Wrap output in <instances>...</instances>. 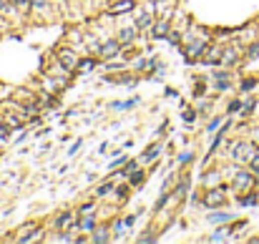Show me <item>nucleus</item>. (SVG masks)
I'll return each instance as SVG.
<instances>
[{
  "mask_svg": "<svg viewBox=\"0 0 259 244\" xmlns=\"http://www.w3.org/2000/svg\"><path fill=\"white\" fill-rule=\"evenodd\" d=\"M118 48H121V43H118V41H108V43L101 48V56H103V58H113V56L118 53Z\"/></svg>",
  "mask_w": 259,
  "mask_h": 244,
  "instance_id": "39448f33",
  "label": "nucleus"
},
{
  "mask_svg": "<svg viewBox=\"0 0 259 244\" xmlns=\"http://www.w3.org/2000/svg\"><path fill=\"white\" fill-rule=\"evenodd\" d=\"M58 61L63 63V68H76V66H78L76 53H73V51H68V48H63V51L58 53Z\"/></svg>",
  "mask_w": 259,
  "mask_h": 244,
  "instance_id": "20e7f679",
  "label": "nucleus"
},
{
  "mask_svg": "<svg viewBox=\"0 0 259 244\" xmlns=\"http://www.w3.org/2000/svg\"><path fill=\"white\" fill-rule=\"evenodd\" d=\"M134 36H136V33H134V28H123V31L118 33V43H131V41H134Z\"/></svg>",
  "mask_w": 259,
  "mask_h": 244,
  "instance_id": "1a4fd4ad",
  "label": "nucleus"
},
{
  "mask_svg": "<svg viewBox=\"0 0 259 244\" xmlns=\"http://www.w3.org/2000/svg\"><path fill=\"white\" fill-rule=\"evenodd\" d=\"M134 171H136V161H131V164L126 166V171H123V174H134Z\"/></svg>",
  "mask_w": 259,
  "mask_h": 244,
  "instance_id": "aec40b11",
  "label": "nucleus"
},
{
  "mask_svg": "<svg viewBox=\"0 0 259 244\" xmlns=\"http://www.w3.org/2000/svg\"><path fill=\"white\" fill-rule=\"evenodd\" d=\"M108 191H111V181H106V184H101V186L96 189V194H98V196H103V194H108Z\"/></svg>",
  "mask_w": 259,
  "mask_h": 244,
  "instance_id": "dca6fc26",
  "label": "nucleus"
},
{
  "mask_svg": "<svg viewBox=\"0 0 259 244\" xmlns=\"http://www.w3.org/2000/svg\"><path fill=\"white\" fill-rule=\"evenodd\" d=\"M159 151H161V146H151V149H149V154H146V156H144V159H146V161H149V159H154V156H156V154H159Z\"/></svg>",
  "mask_w": 259,
  "mask_h": 244,
  "instance_id": "f3484780",
  "label": "nucleus"
},
{
  "mask_svg": "<svg viewBox=\"0 0 259 244\" xmlns=\"http://www.w3.org/2000/svg\"><path fill=\"white\" fill-rule=\"evenodd\" d=\"M81 229H83V231H91V229H93V216H91V214L81 221Z\"/></svg>",
  "mask_w": 259,
  "mask_h": 244,
  "instance_id": "4468645a",
  "label": "nucleus"
},
{
  "mask_svg": "<svg viewBox=\"0 0 259 244\" xmlns=\"http://www.w3.org/2000/svg\"><path fill=\"white\" fill-rule=\"evenodd\" d=\"M93 66H96V61H83V63H78V66H76V68H78V71H81V73H86V71H91V68H93Z\"/></svg>",
  "mask_w": 259,
  "mask_h": 244,
  "instance_id": "ddd939ff",
  "label": "nucleus"
},
{
  "mask_svg": "<svg viewBox=\"0 0 259 244\" xmlns=\"http://www.w3.org/2000/svg\"><path fill=\"white\" fill-rule=\"evenodd\" d=\"M73 221H76V214H73V211H66L63 216H58V229L68 231V229L73 226Z\"/></svg>",
  "mask_w": 259,
  "mask_h": 244,
  "instance_id": "423d86ee",
  "label": "nucleus"
},
{
  "mask_svg": "<svg viewBox=\"0 0 259 244\" xmlns=\"http://www.w3.org/2000/svg\"><path fill=\"white\" fill-rule=\"evenodd\" d=\"M239 58V48H226V53L221 56V63H234Z\"/></svg>",
  "mask_w": 259,
  "mask_h": 244,
  "instance_id": "6e6552de",
  "label": "nucleus"
},
{
  "mask_svg": "<svg viewBox=\"0 0 259 244\" xmlns=\"http://www.w3.org/2000/svg\"><path fill=\"white\" fill-rule=\"evenodd\" d=\"M166 31H169V28H166V23H159V26H156V31H154V36H164Z\"/></svg>",
  "mask_w": 259,
  "mask_h": 244,
  "instance_id": "a211bd4d",
  "label": "nucleus"
},
{
  "mask_svg": "<svg viewBox=\"0 0 259 244\" xmlns=\"http://www.w3.org/2000/svg\"><path fill=\"white\" fill-rule=\"evenodd\" d=\"M249 56L256 58V56H259V46H251V48H249Z\"/></svg>",
  "mask_w": 259,
  "mask_h": 244,
  "instance_id": "412c9836",
  "label": "nucleus"
},
{
  "mask_svg": "<svg viewBox=\"0 0 259 244\" xmlns=\"http://www.w3.org/2000/svg\"><path fill=\"white\" fill-rule=\"evenodd\" d=\"M249 166H251V174H254V179L259 181V154H256L251 161H249Z\"/></svg>",
  "mask_w": 259,
  "mask_h": 244,
  "instance_id": "9b49d317",
  "label": "nucleus"
},
{
  "mask_svg": "<svg viewBox=\"0 0 259 244\" xmlns=\"http://www.w3.org/2000/svg\"><path fill=\"white\" fill-rule=\"evenodd\" d=\"M141 179H144V174H141V171H134V174H131V184H139Z\"/></svg>",
  "mask_w": 259,
  "mask_h": 244,
  "instance_id": "6ab92c4d",
  "label": "nucleus"
},
{
  "mask_svg": "<svg viewBox=\"0 0 259 244\" xmlns=\"http://www.w3.org/2000/svg\"><path fill=\"white\" fill-rule=\"evenodd\" d=\"M36 229V221H31V224H26L23 229H21V239H28L31 236V231Z\"/></svg>",
  "mask_w": 259,
  "mask_h": 244,
  "instance_id": "f8f14e48",
  "label": "nucleus"
},
{
  "mask_svg": "<svg viewBox=\"0 0 259 244\" xmlns=\"http://www.w3.org/2000/svg\"><path fill=\"white\" fill-rule=\"evenodd\" d=\"M216 179H219V174H209V176H206V184H214Z\"/></svg>",
  "mask_w": 259,
  "mask_h": 244,
  "instance_id": "4be33fe9",
  "label": "nucleus"
},
{
  "mask_svg": "<svg viewBox=\"0 0 259 244\" xmlns=\"http://www.w3.org/2000/svg\"><path fill=\"white\" fill-rule=\"evenodd\" d=\"M221 56H224V53H221L219 48H209V53L204 56V63H219Z\"/></svg>",
  "mask_w": 259,
  "mask_h": 244,
  "instance_id": "0eeeda50",
  "label": "nucleus"
},
{
  "mask_svg": "<svg viewBox=\"0 0 259 244\" xmlns=\"http://www.w3.org/2000/svg\"><path fill=\"white\" fill-rule=\"evenodd\" d=\"M131 8H134L131 0H123V3H116V6H113V13H123V11H131Z\"/></svg>",
  "mask_w": 259,
  "mask_h": 244,
  "instance_id": "9d476101",
  "label": "nucleus"
},
{
  "mask_svg": "<svg viewBox=\"0 0 259 244\" xmlns=\"http://www.w3.org/2000/svg\"><path fill=\"white\" fill-rule=\"evenodd\" d=\"M256 154H259V151H256L251 144H236V154H234V159H236V161H246V164H249Z\"/></svg>",
  "mask_w": 259,
  "mask_h": 244,
  "instance_id": "f03ea898",
  "label": "nucleus"
},
{
  "mask_svg": "<svg viewBox=\"0 0 259 244\" xmlns=\"http://www.w3.org/2000/svg\"><path fill=\"white\" fill-rule=\"evenodd\" d=\"M201 201H204V206H221L224 204V189H209Z\"/></svg>",
  "mask_w": 259,
  "mask_h": 244,
  "instance_id": "7ed1b4c3",
  "label": "nucleus"
},
{
  "mask_svg": "<svg viewBox=\"0 0 259 244\" xmlns=\"http://www.w3.org/2000/svg\"><path fill=\"white\" fill-rule=\"evenodd\" d=\"M136 21H139L141 28H149V26H151V18H149V16H136Z\"/></svg>",
  "mask_w": 259,
  "mask_h": 244,
  "instance_id": "2eb2a0df",
  "label": "nucleus"
},
{
  "mask_svg": "<svg viewBox=\"0 0 259 244\" xmlns=\"http://www.w3.org/2000/svg\"><path fill=\"white\" fill-rule=\"evenodd\" d=\"M254 181H256V179H254L251 171H239V174L234 176V191H246Z\"/></svg>",
  "mask_w": 259,
  "mask_h": 244,
  "instance_id": "f257e3e1",
  "label": "nucleus"
}]
</instances>
